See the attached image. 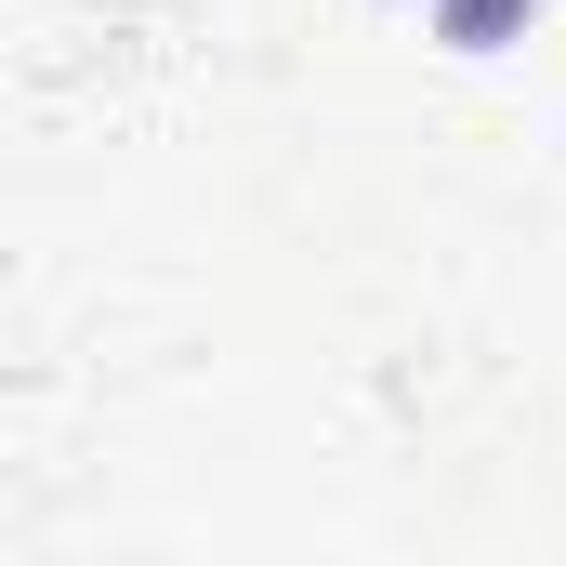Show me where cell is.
I'll list each match as a JSON object with an SVG mask.
<instances>
[{
  "label": "cell",
  "mask_w": 566,
  "mask_h": 566,
  "mask_svg": "<svg viewBox=\"0 0 566 566\" xmlns=\"http://www.w3.org/2000/svg\"><path fill=\"white\" fill-rule=\"evenodd\" d=\"M514 13H527V0H434V27H448L461 53H501V40H514Z\"/></svg>",
  "instance_id": "6da1fadb"
}]
</instances>
